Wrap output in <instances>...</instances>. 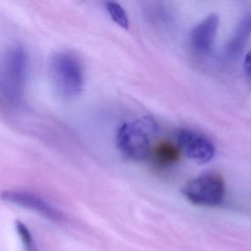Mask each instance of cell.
I'll use <instances>...</instances> for the list:
<instances>
[{
	"label": "cell",
	"mask_w": 251,
	"mask_h": 251,
	"mask_svg": "<svg viewBox=\"0 0 251 251\" xmlns=\"http://www.w3.org/2000/svg\"><path fill=\"white\" fill-rule=\"evenodd\" d=\"M158 131V124L152 116H143L125 122L118 130L116 143L122 156L139 162L149 157L152 139Z\"/></svg>",
	"instance_id": "cell-2"
},
{
	"label": "cell",
	"mask_w": 251,
	"mask_h": 251,
	"mask_svg": "<svg viewBox=\"0 0 251 251\" xmlns=\"http://www.w3.org/2000/svg\"><path fill=\"white\" fill-rule=\"evenodd\" d=\"M181 150L169 141H161L152 147L150 155L153 164L160 168L174 166L179 161Z\"/></svg>",
	"instance_id": "cell-9"
},
{
	"label": "cell",
	"mask_w": 251,
	"mask_h": 251,
	"mask_svg": "<svg viewBox=\"0 0 251 251\" xmlns=\"http://www.w3.org/2000/svg\"><path fill=\"white\" fill-rule=\"evenodd\" d=\"M181 193L190 203L203 207H217L225 198L224 178L217 172H209L187 181Z\"/></svg>",
	"instance_id": "cell-4"
},
{
	"label": "cell",
	"mask_w": 251,
	"mask_h": 251,
	"mask_svg": "<svg viewBox=\"0 0 251 251\" xmlns=\"http://www.w3.org/2000/svg\"><path fill=\"white\" fill-rule=\"evenodd\" d=\"M16 229L20 237L25 251H38L28 228L20 221H16Z\"/></svg>",
	"instance_id": "cell-11"
},
{
	"label": "cell",
	"mask_w": 251,
	"mask_h": 251,
	"mask_svg": "<svg viewBox=\"0 0 251 251\" xmlns=\"http://www.w3.org/2000/svg\"><path fill=\"white\" fill-rule=\"evenodd\" d=\"M28 68V54L22 46H13L0 57V97L10 107L22 104Z\"/></svg>",
	"instance_id": "cell-1"
},
{
	"label": "cell",
	"mask_w": 251,
	"mask_h": 251,
	"mask_svg": "<svg viewBox=\"0 0 251 251\" xmlns=\"http://www.w3.org/2000/svg\"><path fill=\"white\" fill-rule=\"evenodd\" d=\"M177 145L189 159L200 165L210 162L215 154L212 141L203 134L194 130H178L176 134Z\"/></svg>",
	"instance_id": "cell-5"
},
{
	"label": "cell",
	"mask_w": 251,
	"mask_h": 251,
	"mask_svg": "<svg viewBox=\"0 0 251 251\" xmlns=\"http://www.w3.org/2000/svg\"><path fill=\"white\" fill-rule=\"evenodd\" d=\"M251 35V13L242 18L226 47L229 57H237L244 50Z\"/></svg>",
	"instance_id": "cell-8"
},
{
	"label": "cell",
	"mask_w": 251,
	"mask_h": 251,
	"mask_svg": "<svg viewBox=\"0 0 251 251\" xmlns=\"http://www.w3.org/2000/svg\"><path fill=\"white\" fill-rule=\"evenodd\" d=\"M53 82L63 97H76L82 91L85 84V73L82 63L76 56L67 52L56 53L50 63Z\"/></svg>",
	"instance_id": "cell-3"
},
{
	"label": "cell",
	"mask_w": 251,
	"mask_h": 251,
	"mask_svg": "<svg viewBox=\"0 0 251 251\" xmlns=\"http://www.w3.org/2000/svg\"><path fill=\"white\" fill-rule=\"evenodd\" d=\"M1 198L6 202L19 205L22 207L35 211L50 221H57L62 219L60 212L40 197L29 193L17 191H4Z\"/></svg>",
	"instance_id": "cell-7"
},
{
	"label": "cell",
	"mask_w": 251,
	"mask_h": 251,
	"mask_svg": "<svg viewBox=\"0 0 251 251\" xmlns=\"http://www.w3.org/2000/svg\"><path fill=\"white\" fill-rule=\"evenodd\" d=\"M106 7L113 22L123 29H128L129 20L126 12L120 4L116 1H108L106 3Z\"/></svg>",
	"instance_id": "cell-10"
},
{
	"label": "cell",
	"mask_w": 251,
	"mask_h": 251,
	"mask_svg": "<svg viewBox=\"0 0 251 251\" xmlns=\"http://www.w3.org/2000/svg\"><path fill=\"white\" fill-rule=\"evenodd\" d=\"M243 66H244V69L246 73L251 78V50L248 52L246 57H245Z\"/></svg>",
	"instance_id": "cell-12"
},
{
	"label": "cell",
	"mask_w": 251,
	"mask_h": 251,
	"mask_svg": "<svg viewBox=\"0 0 251 251\" xmlns=\"http://www.w3.org/2000/svg\"><path fill=\"white\" fill-rule=\"evenodd\" d=\"M220 25L216 13H211L192 29L190 42L192 48L199 54L209 53L213 47Z\"/></svg>",
	"instance_id": "cell-6"
}]
</instances>
